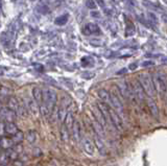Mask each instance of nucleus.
I'll return each mask as SVG.
<instances>
[{
	"label": "nucleus",
	"instance_id": "f257e3e1",
	"mask_svg": "<svg viewBox=\"0 0 167 166\" xmlns=\"http://www.w3.org/2000/svg\"><path fill=\"white\" fill-rule=\"evenodd\" d=\"M153 83L156 93L164 96L167 93V74L162 71L155 73L153 76Z\"/></svg>",
	"mask_w": 167,
	"mask_h": 166
},
{
	"label": "nucleus",
	"instance_id": "f03ea898",
	"mask_svg": "<svg viewBox=\"0 0 167 166\" xmlns=\"http://www.w3.org/2000/svg\"><path fill=\"white\" fill-rule=\"evenodd\" d=\"M138 82L140 83L141 87L143 88L144 92H145V95H147V97H150V98L155 97L156 90H155V87H154L151 76H149L147 73H141L140 75H139Z\"/></svg>",
	"mask_w": 167,
	"mask_h": 166
},
{
	"label": "nucleus",
	"instance_id": "7ed1b4c3",
	"mask_svg": "<svg viewBox=\"0 0 167 166\" xmlns=\"http://www.w3.org/2000/svg\"><path fill=\"white\" fill-rule=\"evenodd\" d=\"M42 96H43V102L47 107L49 113L52 112V109L54 108L55 101H57V95L55 93V91L49 90V89H45L44 91H42Z\"/></svg>",
	"mask_w": 167,
	"mask_h": 166
},
{
	"label": "nucleus",
	"instance_id": "20e7f679",
	"mask_svg": "<svg viewBox=\"0 0 167 166\" xmlns=\"http://www.w3.org/2000/svg\"><path fill=\"white\" fill-rule=\"evenodd\" d=\"M117 87L119 89V93L122 95V97L125 99H133L134 98V93L133 89L131 88V86L129 83L125 81H120L117 84Z\"/></svg>",
	"mask_w": 167,
	"mask_h": 166
},
{
	"label": "nucleus",
	"instance_id": "39448f33",
	"mask_svg": "<svg viewBox=\"0 0 167 166\" xmlns=\"http://www.w3.org/2000/svg\"><path fill=\"white\" fill-rule=\"evenodd\" d=\"M109 114H110V121L111 124L116 130L122 131L123 130V123H122V119L119 115L117 114L113 108L109 107Z\"/></svg>",
	"mask_w": 167,
	"mask_h": 166
},
{
	"label": "nucleus",
	"instance_id": "423d86ee",
	"mask_svg": "<svg viewBox=\"0 0 167 166\" xmlns=\"http://www.w3.org/2000/svg\"><path fill=\"white\" fill-rule=\"evenodd\" d=\"M111 94V100H112V108L115 110L117 114L120 117L124 116V107L122 104L121 99L118 97V95H116L115 93H110Z\"/></svg>",
	"mask_w": 167,
	"mask_h": 166
},
{
	"label": "nucleus",
	"instance_id": "0eeeda50",
	"mask_svg": "<svg viewBox=\"0 0 167 166\" xmlns=\"http://www.w3.org/2000/svg\"><path fill=\"white\" fill-rule=\"evenodd\" d=\"M133 93H134V97L138 100L139 104L143 102L145 100V92H144L143 88L141 87L140 83L138 81H134L133 82Z\"/></svg>",
	"mask_w": 167,
	"mask_h": 166
},
{
	"label": "nucleus",
	"instance_id": "6e6552de",
	"mask_svg": "<svg viewBox=\"0 0 167 166\" xmlns=\"http://www.w3.org/2000/svg\"><path fill=\"white\" fill-rule=\"evenodd\" d=\"M0 118L2 120H5L7 122H13L16 119V113L13 112L12 110L7 109H1L0 110Z\"/></svg>",
	"mask_w": 167,
	"mask_h": 166
},
{
	"label": "nucleus",
	"instance_id": "1a4fd4ad",
	"mask_svg": "<svg viewBox=\"0 0 167 166\" xmlns=\"http://www.w3.org/2000/svg\"><path fill=\"white\" fill-rule=\"evenodd\" d=\"M92 112H93L94 119H95L98 123H99L100 126L105 128V124H107V120H105V116H103V114L101 113V111H100L97 107H93V108H92Z\"/></svg>",
	"mask_w": 167,
	"mask_h": 166
},
{
	"label": "nucleus",
	"instance_id": "9d476101",
	"mask_svg": "<svg viewBox=\"0 0 167 166\" xmlns=\"http://www.w3.org/2000/svg\"><path fill=\"white\" fill-rule=\"evenodd\" d=\"M146 101H147V106H148V109H149L150 114L153 115L155 118H158V117H159V108H158L157 102L155 101L154 98H150V97H147Z\"/></svg>",
	"mask_w": 167,
	"mask_h": 166
},
{
	"label": "nucleus",
	"instance_id": "9b49d317",
	"mask_svg": "<svg viewBox=\"0 0 167 166\" xmlns=\"http://www.w3.org/2000/svg\"><path fill=\"white\" fill-rule=\"evenodd\" d=\"M27 110H29L31 114L33 115V117L38 118L39 115H40V109H39L38 102L35 99H29L27 102Z\"/></svg>",
	"mask_w": 167,
	"mask_h": 166
},
{
	"label": "nucleus",
	"instance_id": "f8f14e48",
	"mask_svg": "<svg viewBox=\"0 0 167 166\" xmlns=\"http://www.w3.org/2000/svg\"><path fill=\"white\" fill-rule=\"evenodd\" d=\"M98 96H99V98L103 101V104H105L107 106H109V107L112 108V100H111V94L109 92H108L107 90H105V89H100V90H98Z\"/></svg>",
	"mask_w": 167,
	"mask_h": 166
},
{
	"label": "nucleus",
	"instance_id": "ddd939ff",
	"mask_svg": "<svg viewBox=\"0 0 167 166\" xmlns=\"http://www.w3.org/2000/svg\"><path fill=\"white\" fill-rule=\"evenodd\" d=\"M99 31H100L99 27L94 23L87 24L83 28V33H85V35H87V36H88V35H92V33H98Z\"/></svg>",
	"mask_w": 167,
	"mask_h": 166
},
{
	"label": "nucleus",
	"instance_id": "4468645a",
	"mask_svg": "<svg viewBox=\"0 0 167 166\" xmlns=\"http://www.w3.org/2000/svg\"><path fill=\"white\" fill-rule=\"evenodd\" d=\"M7 106H8V109L12 110V111H13V112H15L16 114L19 115L20 104H19V101L17 100V98H15V97H11V98H8V102H7Z\"/></svg>",
	"mask_w": 167,
	"mask_h": 166
},
{
	"label": "nucleus",
	"instance_id": "2eb2a0df",
	"mask_svg": "<svg viewBox=\"0 0 167 166\" xmlns=\"http://www.w3.org/2000/svg\"><path fill=\"white\" fill-rule=\"evenodd\" d=\"M84 148L88 155H93L95 148H94V143L92 142V140H90L89 138H85L84 139Z\"/></svg>",
	"mask_w": 167,
	"mask_h": 166
},
{
	"label": "nucleus",
	"instance_id": "dca6fc26",
	"mask_svg": "<svg viewBox=\"0 0 167 166\" xmlns=\"http://www.w3.org/2000/svg\"><path fill=\"white\" fill-rule=\"evenodd\" d=\"M92 126H93L95 135L98 136V137H100V138H103V136H105V128L100 126L95 119H93V121H92Z\"/></svg>",
	"mask_w": 167,
	"mask_h": 166
},
{
	"label": "nucleus",
	"instance_id": "f3484780",
	"mask_svg": "<svg viewBox=\"0 0 167 166\" xmlns=\"http://www.w3.org/2000/svg\"><path fill=\"white\" fill-rule=\"evenodd\" d=\"M15 143L13 142L12 138H7V137H1L0 139V147L3 150H8L14 145Z\"/></svg>",
	"mask_w": 167,
	"mask_h": 166
},
{
	"label": "nucleus",
	"instance_id": "a211bd4d",
	"mask_svg": "<svg viewBox=\"0 0 167 166\" xmlns=\"http://www.w3.org/2000/svg\"><path fill=\"white\" fill-rule=\"evenodd\" d=\"M71 130H72V134H73V138L75 139L76 142H79V139H81V126H79V121L74 122Z\"/></svg>",
	"mask_w": 167,
	"mask_h": 166
},
{
	"label": "nucleus",
	"instance_id": "6ab92c4d",
	"mask_svg": "<svg viewBox=\"0 0 167 166\" xmlns=\"http://www.w3.org/2000/svg\"><path fill=\"white\" fill-rule=\"evenodd\" d=\"M17 132H19L17 126L14 123V122H6L5 123V133L7 135H15Z\"/></svg>",
	"mask_w": 167,
	"mask_h": 166
},
{
	"label": "nucleus",
	"instance_id": "aec40b11",
	"mask_svg": "<svg viewBox=\"0 0 167 166\" xmlns=\"http://www.w3.org/2000/svg\"><path fill=\"white\" fill-rule=\"evenodd\" d=\"M65 122V128H67V130L69 131L72 128V126H73V123H74V118H73V114H72L71 112H68L66 115V118H65L64 120Z\"/></svg>",
	"mask_w": 167,
	"mask_h": 166
},
{
	"label": "nucleus",
	"instance_id": "412c9836",
	"mask_svg": "<svg viewBox=\"0 0 167 166\" xmlns=\"http://www.w3.org/2000/svg\"><path fill=\"white\" fill-rule=\"evenodd\" d=\"M33 98L36 100L37 102H42L43 101V96H42V90L38 87L36 88H33Z\"/></svg>",
	"mask_w": 167,
	"mask_h": 166
},
{
	"label": "nucleus",
	"instance_id": "4be33fe9",
	"mask_svg": "<svg viewBox=\"0 0 167 166\" xmlns=\"http://www.w3.org/2000/svg\"><path fill=\"white\" fill-rule=\"evenodd\" d=\"M24 139V135L23 133H21V132H17L15 135H13V138H12V140L13 142L15 143V144H18V143H20L21 141H23Z\"/></svg>",
	"mask_w": 167,
	"mask_h": 166
},
{
	"label": "nucleus",
	"instance_id": "5701e85b",
	"mask_svg": "<svg viewBox=\"0 0 167 166\" xmlns=\"http://www.w3.org/2000/svg\"><path fill=\"white\" fill-rule=\"evenodd\" d=\"M67 113H68V112H67L66 108L61 107L60 109H59V111H57V117H59V120H60L61 122H64Z\"/></svg>",
	"mask_w": 167,
	"mask_h": 166
},
{
	"label": "nucleus",
	"instance_id": "b1692460",
	"mask_svg": "<svg viewBox=\"0 0 167 166\" xmlns=\"http://www.w3.org/2000/svg\"><path fill=\"white\" fill-rule=\"evenodd\" d=\"M136 31V28H135V26H134L133 23H129L127 26V28H125V36L129 37V36H133L134 33Z\"/></svg>",
	"mask_w": 167,
	"mask_h": 166
},
{
	"label": "nucleus",
	"instance_id": "393cba45",
	"mask_svg": "<svg viewBox=\"0 0 167 166\" xmlns=\"http://www.w3.org/2000/svg\"><path fill=\"white\" fill-rule=\"evenodd\" d=\"M61 136H62V140L65 141V142L69 140V132L65 128V126H63L62 128H61Z\"/></svg>",
	"mask_w": 167,
	"mask_h": 166
},
{
	"label": "nucleus",
	"instance_id": "a878e982",
	"mask_svg": "<svg viewBox=\"0 0 167 166\" xmlns=\"http://www.w3.org/2000/svg\"><path fill=\"white\" fill-rule=\"evenodd\" d=\"M67 20H68V16H67V15H63V16L59 17V18L55 19V24H57V25H63V24L66 23Z\"/></svg>",
	"mask_w": 167,
	"mask_h": 166
},
{
	"label": "nucleus",
	"instance_id": "bb28decb",
	"mask_svg": "<svg viewBox=\"0 0 167 166\" xmlns=\"http://www.w3.org/2000/svg\"><path fill=\"white\" fill-rule=\"evenodd\" d=\"M26 140L28 141L29 143H33L36 141V133L35 132H28L26 135Z\"/></svg>",
	"mask_w": 167,
	"mask_h": 166
},
{
	"label": "nucleus",
	"instance_id": "cd10ccee",
	"mask_svg": "<svg viewBox=\"0 0 167 166\" xmlns=\"http://www.w3.org/2000/svg\"><path fill=\"white\" fill-rule=\"evenodd\" d=\"M39 109H40V113H41L42 115H43L44 117L48 116V114H50L49 111H48V109H47V107H46L45 104H42V106H41V107L39 108Z\"/></svg>",
	"mask_w": 167,
	"mask_h": 166
},
{
	"label": "nucleus",
	"instance_id": "c85d7f7f",
	"mask_svg": "<svg viewBox=\"0 0 167 166\" xmlns=\"http://www.w3.org/2000/svg\"><path fill=\"white\" fill-rule=\"evenodd\" d=\"M86 5L89 7V9H91V10H94V9H96V4H95V2H94L93 0H87Z\"/></svg>",
	"mask_w": 167,
	"mask_h": 166
},
{
	"label": "nucleus",
	"instance_id": "c756f323",
	"mask_svg": "<svg viewBox=\"0 0 167 166\" xmlns=\"http://www.w3.org/2000/svg\"><path fill=\"white\" fill-rule=\"evenodd\" d=\"M14 152H16L17 154H20L21 152H23V146H22L20 143L15 145V148H14Z\"/></svg>",
	"mask_w": 167,
	"mask_h": 166
},
{
	"label": "nucleus",
	"instance_id": "7c9ffc66",
	"mask_svg": "<svg viewBox=\"0 0 167 166\" xmlns=\"http://www.w3.org/2000/svg\"><path fill=\"white\" fill-rule=\"evenodd\" d=\"M148 17H149V20H150V22H151V24L157 23L158 22V18L154 14H151V13H148Z\"/></svg>",
	"mask_w": 167,
	"mask_h": 166
},
{
	"label": "nucleus",
	"instance_id": "2f4dec72",
	"mask_svg": "<svg viewBox=\"0 0 167 166\" xmlns=\"http://www.w3.org/2000/svg\"><path fill=\"white\" fill-rule=\"evenodd\" d=\"M5 133V123L3 121H0V136H2Z\"/></svg>",
	"mask_w": 167,
	"mask_h": 166
},
{
	"label": "nucleus",
	"instance_id": "473e14b6",
	"mask_svg": "<svg viewBox=\"0 0 167 166\" xmlns=\"http://www.w3.org/2000/svg\"><path fill=\"white\" fill-rule=\"evenodd\" d=\"M154 64H155V63L151 62V61H145V62L142 63V66H143V67H149V66H153Z\"/></svg>",
	"mask_w": 167,
	"mask_h": 166
},
{
	"label": "nucleus",
	"instance_id": "72a5a7b5",
	"mask_svg": "<svg viewBox=\"0 0 167 166\" xmlns=\"http://www.w3.org/2000/svg\"><path fill=\"white\" fill-rule=\"evenodd\" d=\"M143 4L145 5V6H148V7H153V9H157L156 7V4H154V3H150V2H148V1H144L143 2Z\"/></svg>",
	"mask_w": 167,
	"mask_h": 166
},
{
	"label": "nucleus",
	"instance_id": "f704fd0d",
	"mask_svg": "<svg viewBox=\"0 0 167 166\" xmlns=\"http://www.w3.org/2000/svg\"><path fill=\"white\" fill-rule=\"evenodd\" d=\"M137 68V65L136 64H131L129 65V69H132V70H134V69Z\"/></svg>",
	"mask_w": 167,
	"mask_h": 166
},
{
	"label": "nucleus",
	"instance_id": "c9c22d12",
	"mask_svg": "<svg viewBox=\"0 0 167 166\" xmlns=\"http://www.w3.org/2000/svg\"><path fill=\"white\" fill-rule=\"evenodd\" d=\"M15 166H23V163L19 161H15Z\"/></svg>",
	"mask_w": 167,
	"mask_h": 166
},
{
	"label": "nucleus",
	"instance_id": "e433bc0d",
	"mask_svg": "<svg viewBox=\"0 0 167 166\" xmlns=\"http://www.w3.org/2000/svg\"><path fill=\"white\" fill-rule=\"evenodd\" d=\"M96 1H97V3L99 5H101V6H103V5H105V2H103V0H96Z\"/></svg>",
	"mask_w": 167,
	"mask_h": 166
},
{
	"label": "nucleus",
	"instance_id": "4c0bfd02",
	"mask_svg": "<svg viewBox=\"0 0 167 166\" xmlns=\"http://www.w3.org/2000/svg\"><path fill=\"white\" fill-rule=\"evenodd\" d=\"M162 20L165 22V23H167V15H163V16H162Z\"/></svg>",
	"mask_w": 167,
	"mask_h": 166
},
{
	"label": "nucleus",
	"instance_id": "58836bf2",
	"mask_svg": "<svg viewBox=\"0 0 167 166\" xmlns=\"http://www.w3.org/2000/svg\"><path fill=\"white\" fill-rule=\"evenodd\" d=\"M127 72V69H122V70H120L119 72H118V74H122V73H125Z\"/></svg>",
	"mask_w": 167,
	"mask_h": 166
},
{
	"label": "nucleus",
	"instance_id": "ea45409f",
	"mask_svg": "<svg viewBox=\"0 0 167 166\" xmlns=\"http://www.w3.org/2000/svg\"><path fill=\"white\" fill-rule=\"evenodd\" d=\"M92 15H93L94 17H99V14H98V13H92Z\"/></svg>",
	"mask_w": 167,
	"mask_h": 166
},
{
	"label": "nucleus",
	"instance_id": "a19ab883",
	"mask_svg": "<svg viewBox=\"0 0 167 166\" xmlns=\"http://www.w3.org/2000/svg\"><path fill=\"white\" fill-rule=\"evenodd\" d=\"M2 109V104H1V102H0V110Z\"/></svg>",
	"mask_w": 167,
	"mask_h": 166
}]
</instances>
